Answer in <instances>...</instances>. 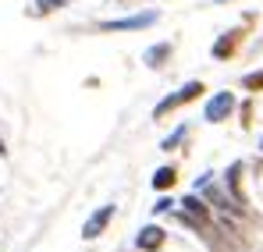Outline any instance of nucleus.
Instances as JSON below:
<instances>
[{
    "label": "nucleus",
    "mask_w": 263,
    "mask_h": 252,
    "mask_svg": "<svg viewBox=\"0 0 263 252\" xmlns=\"http://www.w3.org/2000/svg\"><path fill=\"white\" fill-rule=\"evenodd\" d=\"M199 92H203V85H199V82H189V85H181V89H178L175 96H167V100H160V103H157V110H153V118H164L167 110H175V107H181V103H189V100H196Z\"/></svg>",
    "instance_id": "1"
},
{
    "label": "nucleus",
    "mask_w": 263,
    "mask_h": 252,
    "mask_svg": "<svg viewBox=\"0 0 263 252\" xmlns=\"http://www.w3.org/2000/svg\"><path fill=\"white\" fill-rule=\"evenodd\" d=\"M157 22V11H146V14H132V18H118V22H103L107 32H125V29H146Z\"/></svg>",
    "instance_id": "2"
},
{
    "label": "nucleus",
    "mask_w": 263,
    "mask_h": 252,
    "mask_svg": "<svg viewBox=\"0 0 263 252\" xmlns=\"http://www.w3.org/2000/svg\"><path fill=\"white\" fill-rule=\"evenodd\" d=\"M231 110H235V96H231V92H217V96L206 103V121L217 125V121H224Z\"/></svg>",
    "instance_id": "3"
},
{
    "label": "nucleus",
    "mask_w": 263,
    "mask_h": 252,
    "mask_svg": "<svg viewBox=\"0 0 263 252\" xmlns=\"http://www.w3.org/2000/svg\"><path fill=\"white\" fill-rule=\"evenodd\" d=\"M110 217H114V206H103V210H96V213H92V217L86 220V231H82V235H86V238H96V235H100V231L110 224Z\"/></svg>",
    "instance_id": "4"
},
{
    "label": "nucleus",
    "mask_w": 263,
    "mask_h": 252,
    "mask_svg": "<svg viewBox=\"0 0 263 252\" xmlns=\"http://www.w3.org/2000/svg\"><path fill=\"white\" fill-rule=\"evenodd\" d=\"M135 242H139V249L153 252V249H160V245H164V231H160L157 224H149V227H142V231H139V238H135Z\"/></svg>",
    "instance_id": "5"
},
{
    "label": "nucleus",
    "mask_w": 263,
    "mask_h": 252,
    "mask_svg": "<svg viewBox=\"0 0 263 252\" xmlns=\"http://www.w3.org/2000/svg\"><path fill=\"white\" fill-rule=\"evenodd\" d=\"M238 170H242V164H235V167L228 170V188H231L235 206H242V203H246V196H242V188H238Z\"/></svg>",
    "instance_id": "6"
},
{
    "label": "nucleus",
    "mask_w": 263,
    "mask_h": 252,
    "mask_svg": "<svg viewBox=\"0 0 263 252\" xmlns=\"http://www.w3.org/2000/svg\"><path fill=\"white\" fill-rule=\"evenodd\" d=\"M167 53H171V46L167 43H157L153 50H146V64L149 68H160V57H167Z\"/></svg>",
    "instance_id": "7"
},
{
    "label": "nucleus",
    "mask_w": 263,
    "mask_h": 252,
    "mask_svg": "<svg viewBox=\"0 0 263 252\" xmlns=\"http://www.w3.org/2000/svg\"><path fill=\"white\" fill-rule=\"evenodd\" d=\"M171 185H175V170L171 167H160L153 174V188H171Z\"/></svg>",
    "instance_id": "8"
},
{
    "label": "nucleus",
    "mask_w": 263,
    "mask_h": 252,
    "mask_svg": "<svg viewBox=\"0 0 263 252\" xmlns=\"http://www.w3.org/2000/svg\"><path fill=\"white\" fill-rule=\"evenodd\" d=\"M181 203H185V206H189V210L196 213V217H199V220H206V206H203V199H196V196H185V199H181Z\"/></svg>",
    "instance_id": "9"
},
{
    "label": "nucleus",
    "mask_w": 263,
    "mask_h": 252,
    "mask_svg": "<svg viewBox=\"0 0 263 252\" xmlns=\"http://www.w3.org/2000/svg\"><path fill=\"white\" fill-rule=\"evenodd\" d=\"M224 53H231V40H217L214 46V57H224Z\"/></svg>",
    "instance_id": "10"
},
{
    "label": "nucleus",
    "mask_w": 263,
    "mask_h": 252,
    "mask_svg": "<svg viewBox=\"0 0 263 252\" xmlns=\"http://www.w3.org/2000/svg\"><path fill=\"white\" fill-rule=\"evenodd\" d=\"M181 135H185V128H178V131H175V135H171V139H164V149H171L175 142H181Z\"/></svg>",
    "instance_id": "11"
},
{
    "label": "nucleus",
    "mask_w": 263,
    "mask_h": 252,
    "mask_svg": "<svg viewBox=\"0 0 263 252\" xmlns=\"http://www.w3.org/2000/svg\"><path fill=\"white\" fill-rule=\"evenodd\" d=\"M167 210H171V199H160V203L153 206V213H167Z\"/></svg>",
    "instance_id": "12"
},
{
    "label": "nucleus",
    "mask_w": 263,
    "mask_h": 252,
    "mask_svg": "<svg viewBox=\"0 0 263 252\" xmlns=\"http://www.w3.org/2000/svg\"><path fill=\"white\" fill-rule=\"evenodd\" d=\"M217 4H228V0H217Z\"/></svg>",
    "instance_id": "13"
},
{
    "label": "nucleus",
    "mask_w": 263,
    "mask_h": 252,
    "mask_svg": "<svg viewBox=\"0 0 263 252\" xmlns=\"http://www.w3.org/2000/svg\"><path fill=\"white\" fill-rule=\"evenodd\" d=\"M0 153H4V146H0Z\"/></svg>",
    "instance_id": "14"
},
{
    "label": "nucleus",
    "mask_w": 263,
    "mask_h": 252,
    "mask_svg": "<svg viewBox=\"0 0 263 252\" xmlns=\"http://www.w3.org/2000/svg\"><path fill=\"white\" fill-rule=\"evenodd\" d=\"M53 4H61V0H53Z\"/></svg>",
    "instance_id": "15"
}]
</instances>
